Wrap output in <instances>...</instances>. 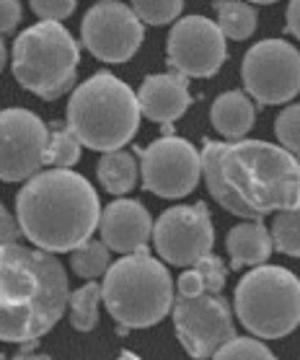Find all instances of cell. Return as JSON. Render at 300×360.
<instances>
[{
    "mask_svg": "<svg viewBox=\"0 0 300 360\" xmlns=\"http://www.w3.org/2000/svg\"><path fill=\"white\" fill-rule=\"evenodd\" d=\"M70 303L67 275L55 254L8 244L0 252V337L34 345Z\"/></svg>",
    "mask_w": 300,
    "mask_h": 360,
    "instance_id": "obj_1",
    "label": "cell"
},
{
    "mask_svg": "<svg viewBox=\"0 0 300 360\" xmlns=\"http://www.w3.org/2000/svg\"><path fill=\"white\" fill-rule=\"evenodd\" d=\"M24 236L49 254L75 252L101 223L96 189L75 172H41L16 195Z\"/></svg>",
    "mask_w": 300,
    "mask_h": 360,
    "instance_id": "obj_2",
    "label": "cell"
},
{
    "mask_svg": "<svg viewBox=\"0 0 300 360\" xmlns=\"http://www.w3.org/2000/svg\"><path fill=\"white\" fill-rule=\"evenodd\" d=\"M223 176L256 218L300 205V158L282 146L241 140L223 146Z\"/></svg>",
    "mask_w": 300,
    "mask_h": 360,
    "instance_id": "obj_3",
    "label": "cell"
},
{
    "mask_svg": "<svg viewBox=\"0 0 300 360\" xmlns=\"http://www.w3.org/2000/svg\"><path fill=\"white\" fill-rule=\"evenodd\" d=\"M140 115L138 94L106 70L75 86L67 101L70 132L86 148L101 153L122 150L138 132Z\"/></svg>",
    "mask_w": 300,
    "mask_h": 360,
    "instance_id": "obj_4",
    "label": "cell"
},
{
    "mask_svg": "<svg viewBox=\"0 0 300 360\" xmlns=\"http://www.w3.org/2000/svg\"><path fill=\"white\" fill-rule=\"evenodd\" d=\"M101 290L119 332L153 327L176 303L169 270L148 249L117 259L104 275Z\"/></svg>",
    "mask_w": 300,
    "mask_h": 360,
    "instance_id": "obj_5",
    "label": "cell"
},
{
    "mask_svg": "<svg viewBox=\"0 0 300 360\" xmlns=\"http://www.w3.org/2000/svg\"><path fill=\"white\" fill-rule=\"evenodd\" d=\"M81 47L57 21H39L18 34L11 49V70L26 91L55 101L75 86Z\"/></svg>",
    "mask_w": 300,
    "mask_h": 360,
    "instance_id": "obj_6",
    "label": "cell"
},
{
    "mask_svg": "<svg viewBox=\"0 0 300 360\" xmlns=\"http://www.w3.org/2000/svg\"><path fill=\"white\" fill-rule=\"evenodd\" d=\"M235 314L261 340L290 335L300 324V280L280 264L246 272L235 288Z\"/></svg>",
    "mask_w": 300,
    "mask_h": 360,
    "instance_id": "obj_7",
    "label": "cell"
},
{
    "mask_svg": "<svg viewBox=\"0 0 300 360\" xmlns=\"http://www.w3.org/2000/svg\"><path fill=\"white\" fill-rule=\"evenodd\" d=\"M241 75L256 104H287L300 94V52L285 39H261L246 52Z\"/></svg>",
    "mask_w": 300,
    "mask_h": 360,
    "instance_id": "obj_8",
    "label": "cell"
},
{
    "mask_svg": "<svg viewBox=\"0 0 300 360\" xmlns=\"http://www.w3.org/2000/svg\"><path fill=\"white\" fill-rule=\"evenodd\" d=\"M174 327L181 347L195 360L215 358L223 345L235 340L233 311L220 293H207L200 298L176 295Z\"/></svg>",
    "mask_w": 300,
    "mask_h": 360,
    "instance_id": "obj_9",
    "label": "cell"
},
{
    "mask_svg": "<svg viewBox=\"0 0 300 360\" xmlns=\"http://www.w3.org/2000/svg\"><path fill=\"white\" fill-rule=\"evenodd\" d=\"M143 187L158 197H187L202 179V150L189 140L169 135L140 150Z\"/></svg>",
    "mask_w": 300,
    "mask_h": 360,
    "instance_id": "obj_10",
    "label": "cell"
},
{
    "mask_svg": "<svg viewBox=\"0 0 300 360\" xmlns=\"http://www.w3.org/2000/svg\"><path fill=\"white\" fill-rule=\"evenodd\" d=\"M155 252L161 254L174 267H195L210 257L215 244L210 210L204 202L195 205H176L155 221L153 229Z\"/></svg>",
    "mask_w": 300,
    "mask_h": 360,
    "instance_id": "obj_11",
    "label": "cell"
},
{
    "mask_svg": "<svg viewBox=\"0 0 300 360\" xmlns=\"http://www.w3.org/2000/svg\"><path fill=\"white\" fill-rule=\"evenodd\" d=\"M169 65L184 78H210L226 63V34L207 16H184L171 26Z\"/></svg>",
    "mask_w": 300,
    "mask_h": 360,
    "instance_id": "obj_12",
    "label": "cell"
},
{
    "mask_svg": "<svg viewBox=\"0 0 300 360\" xmlns=\"http://www.w3.org/2000/svg\"><path fill=\"white\" fill-rule=\"evenodd\" d=\"M0 176L3 181L34 179L47 161L49 130L29 109H3L0 115Z\"/></svg>",
    "mask_w": 300,
    "mask_h": 360,
    "instance_id": "obj_13",
    "label": "cell"
},
{
    "mask_svg": "<svg viewBox=\"0 0 300 360\" xmlns=\"http://www.w3.org/2000/svg\"><path fill=\"white\" fill-rule=\"evenodd\" d=\"M81 39L101 63H124L143 44V21L135 16L132 6L96 3L83 16Z\"/></svg>",
    "mask_w": 300,
    "mask_h": 360,
    "instance_id": "obj_14",
    "label": "cell"
},
{
    "mask_svg": "<svg viewBox=\"0 0 300 360\" xmlns=\"http://www.w3.org/2000/svg\"><path fill=\"white\" fill-rule=\"evenodd\" d=\"M153 229L155 223L150 221V213L138 200H117V202L106 205L101 213V223H98L101 241L122 257L145 252Z\"/></svg>",
    "mask_w": 300,
    "mask_h": 360,
    "instance_id": "obj_15",
    "label": "cell"
},
{
    "mask_svg": "<svg viewBox=\"0 0 300 360\" xmlns=\"http://www.w3.org/2000/svg\"><path fill=\"white\" fill-rule=\"evenodd\" d=\"M140 112L153 122L171 124L187 115L192 107L189 81L178 73H155L148 75L138 91Z\"/></svg>",
    "mask_w": 300,
    "mask_h": 360,
    "instance_id": "obj_16",
    "label": "cell"
},
{
    "mask_svg": "<svg viewBox=\"0 0 300 360\" xmlns=\"http://www.w3.org/2000/svg\"><path fill=\"white\" fill-rule=\"evenodd\" d=\"M226 249L230 254V270L241 267H261L275 249L272 231L261 221H246L230 229L226 238Z\"/></svg>",
    "mask_w": 300,
    "mask_h": 360,
    "instance_id": "obj_17",
    "label": "cell"
},
{
    "mask_svg": "<svg viewBox=\"0 0 300 360\" xmlns=\"http://www.w3.org/2000/svg\"><path fill=\"white\" fill-rule=\"evenodd\" d=\"M212 127L228 140L241 143L246 138V132L254 127L256 120V107H254L252 96L246 91H226L212 101L210 109Z\"/></svg>",
    "mask_w": 300,
    "mask_h": 360,
    "instance_id": "obj_18",
    "label": "cell"
},
{
    "mask_svg": "<svg viewBox=\"0 0 300 360\" xmlns=\"http://www.w3.org/2000/svg\"><path fill=\"white\" fill-rule=\"evenodd\" d=\"M223 146L226 143H218V140H204L202 146V179L210 189L212 200L220 205V207H226L228 213L238 215V218H246V221H259L256 215L246 207L235 192L230 189V184L226 181L223 176V166H220V153H223Z\"/></svg>",
    "mask_w": 300,
    "mask_h": 360,
    "instance_id": "obj_19",
    "label": "cell"
},
{
    "mask_svg": "<svg viewBox=\"0 0 300 360\" xmlns=\"http://www.w3.org/2000/svg\"><path fill=\"white\" fill-rule=\"evenodd\" d=\"M228 280V270L223 259L210 254V257H204L202 262H197L195 267H189V270L181 272V278H178V295H184V298H200V295H207V293H220L223 285H226Z\"/></svg>",
    "mask_w": 300,
    "mask_h": 360,
    "instance_id": "obj_20",
    "label": "cell"
},
{
    "mask_svg": "<svg viewBox=\"0 0 300 360\" xmlns=\"http://www.w3.org/2000/svg\"><path fill=\"white\" fill-rule=\"evenodd\" d=\"M138 172L140 166L135 164V156L127 153V150L104 153L96 166L98 181L112 195H127V192H132L135 184H138Z\"/></svg>",
    "mask_w": 300,
    "mask_h": 360,
    "instance_id": "obj_21",
    "label": "cell"
},
{
    "mask_svg": "<svg viewBox=\"0 0 300 360\" xmlns=\"http://www.w3.org/2000/svg\"><path fill=\"white\" fill-rule=\"evenodd\" d=\"M215 13H218V26L223 29L228 39H249L256 29V8L249 3H226L220 0L215 3Z\"/></svg>",
    "mask_w": 300,
    "mask_h": 360,
    "instance_id": "obj_22",
    "label": "cell"
},
{
    "mask_svg": "<svg viewBox=\"0 0 300 360\" xmlns=\"http://www.w3.org/2000/svg\"><path fill=\"white\" fill-rule=\"evenodd\" d=\"M104 298V290L98 283H89V285L78 288L70 293V303H67V316L78 332H91L98 324V301Z\"/></svg>",
    "mask_w": 300,
    "mask_h": 360,
    "instance_id": "obj_23",
    "label": "cell"
},
{
    "mask_svg": "<svg viewBox=\"0 0 300 360\" xmlns=\"http://www.w3.org/2000/svg\"><path fill=\"white\" fill-rule=\"evenodd\" d=\"M81 146L83 143L70 132V127L52 124V130H49L47 161H44V166L55 169V172H70V166H75L78 164V158H81Z\"/></svg>",
    "mask_w": 300,
    "mask_h": 360,
    "instance_id": "obj_24",
    "label": "cell"
},
{
    "mask_svg": "<svg viewBox=\"0 0 300 360\" xmlns=\"http://www.w3.org/2000/svg\"><path fill=\"white\" fill-rule=\"evenodd\" d=\"M109 254L112 249L101 241V238H91L83 246H78L75 252H70V267H73L75 275L81 278H98V275H106L109 272Z\"/></svg>",
    "mask_w": 300,
    "mask_h": 360,
    "instance_id": "obj_25",
    "label": "cell"
},
{
    "mask_svg": "<svg viewBox=\"0 0 300 360\" xmlns=\"http://www.w3.org/2000/svg\"><path fill=\"white\" fill-rule=\"evenodd\" d=\"M272 241L280 254L300 257V205L292 210H282L272 221Z\"/></svg>",
    "mask_w": 300,
    "mask_h": 360,
    "instance_id": "obj_26",
    "label": "cell"
},
{
    "mask_svg": "<svg viewBox=\"0 0 300 360\" xmlns=\"http://www.w3.org/2000/svg\"><path fill=\"white\" fill-rule=\"evenodd\" d=\"M132 11L143 24L166 26L181 16L184 3H178V0H138V3H132Z\"/></svg>",
    "mask_w": 300,
    "mask_h": 360,
    "instance_id": "obj_27",
    "label": "cell"
},
{
    "mask_svg": "<svg viewBox=\"0 0 300 360\" xmlns=\"http://www.w3.org/2000/svg\"><path fill=\"white\" fill-rule=\"evenodd\" d=\"M212 360H277L267 345L254 337H235L223 345Z\"/></svg>",
    "mask_w": 300,
    "mask_h": 360,
    "instance_id": "obj_28",
    "label": "cell"
},
{
    "mask_svg": "<svg viewBox=\"0 0 300 360\" xmlns=\"http://www.w3.org/2000/svg\"><path fill=\"white\" fill-rule=\"evenodd\" d=\"M275 132L285 150H290L292 156L300 158V104L285 107L280 112V117L275 120Z\"/></svg>",
    "mask_w": 300,
    "mask_h": 360,
    "instance_id": "obj_29",
    "label": "cell"
},
{
    "mask_svg": "<svg viewBox=\"0 0 300 360\" xmlns=\"http://www.w3.org/2000/svg\"><path fill=\"white\" fill-rule=\"evenodd\" d=\"M32 11L41 21H63L75 11V0H34Z\"/></svg>",
    "mask_w": 300,
    "mask_h": 360,
    "instance_id": "obj_30",
    "label": "cell"
},
{
    "mask_svg": "<svg viewBox=\"0 0 300 360\" xmlns=\"http://www.w3.org/2000/svg\"><path fill=\"white\" fill-rule=\"evenodd\" d=\"M21 16H24V11H21L18 3H13V0L0 3V32L11 34L18 24H21Z\"/></svg>",
    "mask_w": 300,
    "mask_h": 360,
    "instance_id": "obj_31",
    "label": "cell"
},
{
    "mask_svg": "<svg viewBox=\"0 0 300 360\" xmlns=\"http://www.w3.org/2000/svg\"><path fill=\"white\" fill-rule=\"evenodd\" d=\"M0 218H3V246L8 244H18V238H21V223H18V218H13L11 215L8 207H3L0 210Z\"/></svg>",
    "mask_w": 300,
    "mask_h": 360,
    "instance_id": "obj_32",
    "label": "cell"
},
{
    "mask_svg": "<svg viewBox=\"0 0 300 360\" xmlns=\"http://www.w3.org/2000/svg\"><path fill=\"white\" fill-rule=\"evenodd\" d=\"M285 16H287V32L300 41V0L287 6V13H285Z\"/></svg>",
    "mask_w": 300,
    "mask_h": 360,
    "instance_id": "obj_33",
    "label": "cell"
},
{
    "mask_svg": "<svg viewBox=\"0 0 300 360\" xmlns=\"http://www.w3.org/2000/svg\"><path fill=\"white\" fill-rule=\"evenodd\" d=\"M6 360H52L47 355H41V352H21L16 358H6Z\"/></svg>",
    "mask_w": 300,
    "mask_h": 360,
    "instance_id": "obj_34",
    "label": "cell"
},
{
    "mask_svg": "<svg viewBox=\"0 0 300 360\" xmlns=\"http://www.w3.org/2000/svg\"><path fill=\"white\" fill-rule=\"evenodd\" d=\"M119 360H140L138 355H135V352H130V350H124L122 355H119Z\"/></svg>",
    "mask_w": 300,
    "mask_h": 360,
    "instance_id": "obj_35",
    "label": "cell"
}]
</instances>
